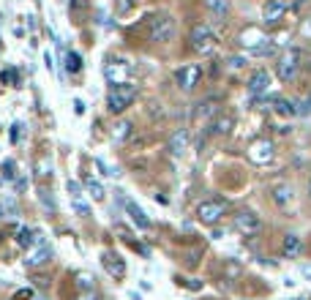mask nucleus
Wrapping results in <instances>:
<instances>
[{
	"instance_id": "nucleus-18",
	"label": "nucleus",
	"mask_w": 311,
	"mask_h": 300,
	"mask_svg": "<svg viewBox=\"0 0 311 300\" xmlns=\"http://www.w3.org/2000/svg\"><path fill=\"white\" fill-rule=\"evenodd\" d=\"M301 249H303V243H301V238H298V235H287L284 243H281V254H284V257H290V259L298 257Z\"/></svg>"
},
{
	"instance_id": "nucleus-24",
	"label": "nucleus",
	"mask_w": 311,
	"mask_h": 300,
	"mask_svg": "<svg viewBox=\"0 0 311 300\" xmlns=\"http://www.w3.org/2000/svg\"><path fill=\"white\" fill-rule=\"evenodd\" d=\"M205 8L210 11L213 16H227V11H229V0H205Z\"/></svg>"
},
{
	"instance_id": "nucleus-10",
	"label": "nucleus",
	"mask_w": 311,
	"mask_h": 300,
	"mask_svg": "<svg viewBox=\"0 0 311 300\" xmlns=\"http://www.w3.org/2000/svg\"><path fill=\"white\" fill-rule=\"evenodd\" d=\"M101 265H104V270H107L112 279H126V259H120L118 251L107 249L101 254Z\"/></svg>"
},
{
	"instance_id": "nucleus-8",
	"label": "nucleus",
	"mask_w": 311,
	"mask_h": 300,
	"mask_svg": "<svg viewBox=\"0 0 311 300\" xmlns=\"http://www.w3.org/2000/svg\"><path fill=\"white\" fill-rule=\"evenodd\" d=\"M276 158V148L270 140H254L249 145V161L257 166H268L270 161Z\"/></svg>"
},
{
	"instance_id": "nucleus-32",
	"label": "nucleus",
	"mask_w": 311,
	"mask_h": 300,
	"mask_svg": "<svg viewBox=\"0 0 311 300\" xmlns=\"http://www.w3.org/2000/svg\"><path fill=\"white\" fill-rule=\"evenodd\" d=\"M85 109H88V104H85L82 99H74V112H77V115H85Z\"/></svg>"
},
{
	"instance_id": "nucleus-37",
	"label": "nucleus",
	"mask_w": 311,
	"mask_h": 300,
	"mask_svg": "<svg viewBox=\"0 0 311 300\" xmlns=\"http://www.w3.org/2000/svg\"><path fill=\"white\" fill-rule=\"evenodd\" d=\"M79 300H99V298H96V292H85V295L79 298Z\"/></svg>"
},
{
	"instance_id": "nucleus-12",
	"label": "nucleus",
	"mask_w": 311,
	"mask_h": 300,
	"mask_svg": "<svg viewBox=\"0 0 311 300\" xmlns=\"http://www.w3.org/2000/svg\"><path fill=\"white\" fill-rule=\"evenodd\" d=\"M287 8H290L287 0H268L265 8H262V22H265V25H279V22L284 19Z\"/></svg>"
},
{
	"instance_id": "nucleus-40",
	"label": "nucleus",
	"mask_w": 311,
	"mask_h": 300,
	"mask_svg": "<svg viewBox=\"0 0 311 300\" xmlns=\"http://www.w3.org/2000/svg\"><path fill=\"white\" fill-rule=\"evenodd\" d=\"M0 218H3V205H0Z\"/></svg>"
},
{
	"instance_id": "nucleus-23",
	"label": "nucleus",
	"mask_w": 311,
	"mask_h": 300,
	"mask_svg": "<svg viewBox=\"0 0 311 300\" xmlns=\"http://www.w3.org/2000/svg\"><path fill=\"white\" fill-rule=\"evenodd\" d=\"M112 137H115V142H118V145H123V142L131 137V123H129V120H120V123H115Z\"/></svg>"
},
{
	"instance_id": "nucleus-19",
	"label": "nucleus",
	"mask_w": 311,
	"mask_h": 300,
	"mask_svg": "<svg viewBox=\"0 0 311 300\" xmlns=\"http://www.w3.org/2000/svg\"><path fill=\"white\" fill-rule=\"evenodd\" d=\"M36 240H38V249L33 251L30 265H44V262H49V259H52V246H49V243H44L41 238H36Z\"/></svg>"
},
{
	"instance_id": "nucleus-4",
	"label": "nucleus",
	"mask_w": 311,
	"mask_h": 300,
	"mask_svg": "<svg viewBox=\"0 0 311 300\" xmlns=\"http://www.w3.org/2000/svg\"><path fill=\"white\" fill-rule=\"evenodd\" d=\"M188 41H191V49H194V52H199V55H207V52L216 47V33H213L210 25L199 22V25L191 27V36H188Z\"/></svg>"
},
{
	"instance_id": "nucleus-2",
	"label": "nucleus",
	"mask_w": 311,
	"mask_h": 300,
	"mask_svg": "<svg viewBox=\"0 0 311 300\" xmlns=\"http://www.w3.org/2000/svg\"><path fill=\"white\" fill-rule=\"evenodd\" d=\"M175 19H172L169 14H156L151 19V25H148V38L156 44H164V41H172L175 38Z\"/></svg>"
},
{
	"instance_id": "nucleus-6",
	"label": "nucleus",
	"mask_w": 311,
	"mask_h": 300,
	"mask_svg": "<svg viewBox=\"0 0 311 300\" xmlns=\"http://www.w3.org/2000/svg\"><path fill=\"white\" fill-rule=\"evenodd\" d=\"M238 41H240V47L249 49L251 55H268V52H270V44H268L270 38L265 36L262 30H257V27H246V30L240 33Z\"/></svg>"
},
{
	"instance_id": "nucleus-3",
	"label": "nucleus",
	"mask_w": 311,
	"mask_h": 300,
	"mask_svg": "<svg viewBox=\"0 0 311 300\" xmlns=\"http://www.w3.org/2000/svg\"><path fill=\"white\" fill-rule=\"evenodd\" d=\"M131 71H134V66H131L129 57H109V60L104 63V79H107L109 85L129 82Z\"/></svg>"
},
{
	"instance_id": "nucleus-21",
	"label": "nucleus",
	"mask_w": 311,
	"mask_h": 300,
	"mask_svg": "<svg viewBox=\"0 0 311 300\" xmlns=\"http://www.w3.org/2000/svg\"><path fill=\"white\" fill-rule=\"evenodd\" d=\"M273 109H276L279 115H284V118L301 115V112H298V104H295V101H290V99H276V101H273Z\"/></svg>"
},
{
	"instance_id": "nucleus-39",
	"label": "nucleus",
	"mask_w": 311,
	"mask_h": 300,
	"mask_svg": "<svg viewBox=\"0 0 311 300\" xmlns=\"http://www.w3.org/2000/svg\"><path fill=\"white\" fill-rule=\"evenodd\" d=\"M309 197H311V180H309Z\"/></svg>"
},
{
	"instance_id": "nucleus-28",
	"label": "nucleus",
	"mask_w": 311,
	"mask_h": 300,
	"mask_svg": "<svg viewBox=\"0 0 311 300\" xmlns=\"http://www.w3.org/2000/svg\"><path fill=\"white\" fill-rule=\"evenodd\" d=\"M38 199L44 202V207H47V210H55V202H52V197H49L47 188H41V191H38Z\"/></svg>"
},
{
	"instance_id": "nucleus-5",
	"label": "nucleus",
	"mask_w": 311,
	"mask_h": 300,
	"mask_svg": "<svg viewBox=\"0 0 311 300\" xmlns=\"http://www.w3.org/2000/svg\"><path fill=\"white\" fill-rule=\"evenodd\" d=\"M298 68H301V49H295V47L287 49L279 57V63H276V74H279L281 82H292L298 77Z\"/></svg>"
},
{
	"instance_id": "nucleus-11",
	"label": "nucleus",
	"mask_w": 311,
	"mask_h": 300,
	"mask_svg": "<svg viewBox=\"0 0 311 300\" xmlns=\"http://www.w3.org/2000/svg\"><path fill=\"white\" fill-rule=\"evenodd\" d=\"M177 85H180V90H194L199 85V79H202V68L197 66V63H191V66H183L180 71L175 74Z\"/></svg>"
},
{
	"instance_id": "nucleus-13",
	"label": "nucleus",
	"mask_w": 311,
	"mask_h": 300,
	"mask_svg": "<svg viewBox=\"0 0 311 300\" xmlns=\"http://www.w3.org/2000/svg\"><path fill=\"white\" fill-rule=\"evenodd\" d=\"M268 88H270V74L265 71V68H257V71L251 74V79H249V93L251 96H262V93H268Z\"/></svg>"
},
{
	"instance_id": "nucleus-15",
	"label": "nucleus",
	"mask_w": 311,
	"mask_h": 300,
	"mask_svg": "<svg viewBox=\"0 0 311 300\" xmlns=\"http://www.w3.org/2000/svg\"><path fill=\"white\" fill-rule=\"evenodd\" d=\"M68 197H71V202H74V210H77L79 216H90V205L85 202V197H82V188H79V183H77V180H68Z\"/></svg>"
},
{
	"instance_id": "nucleus-17",
	"label": "nucleus",
	"mask_w": 311,
	"mask_h": 300,
	"mask_svg": "<svg viewBox=\"0 0 311 300\" xmlns=\"http://www.w3.org/2000/svg\"><path fill=\"white\" fill-rule=\"evenodd\" d=\"M273 202L279 207H287L292 202V186L290 183H279V186H273Z\"/></svg>"
},
{
	"instance_id": "nucleus-7",
	"label": "nucleus",
	"mask_w": 311,
	"mask_h": 300,
	"mask_svg": "<svg viewBox=\"0 0 311 300\" xmlns=\"http://www.w3.org/2000/svg\"><path fill=\"white\" fill-rule=\"evenodd\" d=\"M224 213H227V205H224L221 199H207V202H199L197 205V218L202 224H207V227L221 221Z\"/></svg>"
},
{
	"instance_id": "nucleus-16",
	"label": "nucleus",
	"mask_w": 311,
	"mask_h": 300,
	"mask_svg": "<svg viewBox=\"0 0 311 300\" xmlns=\"http://www.w3.org/2000/svg\"><path fill=\"white\" fill-rule=\"evenodd\" d=\"M188 150V131L186 129H177L175 134L169 137V153L172 155H183Z\"/></svg>"
},
{
	"instance_id": "nucleus-26",
	"label": "nucleus",
	"mask_w": 311,
	"mask_h": 300,
	"mask_svg": "<svg viewBox=\"0 0 311 300\" xmlns=\"http://www.w3.org/2000/svg\"><path fill=\"white\" fill-rule=\"evenodd\" d=\"M77 287L82 292H93V276H90V273H79L77 276Z\"/></svg>"
},
{
	"instance_id": "nucleus-29",
	"label": "nucleus",
	"mask_w": 311,
	"mask_h": 300,
	"mask_svg": "<svg viewBox=\"0 0 311 300\" xmlns=\"http://www.w3.org/2000/svg\"><path fill=\"white\" fill-rule=\"evenodd\" d=\"M30 243H33V232L22 227V229H19V246H30Z\"/></svg>"
},
{
	"instance_id": "nucleus-30",
	"label": "nucleus",
	"mask_w": 311,
	"mask_h": 300,
	"mask_svg": "<svg viewBox=\"0 0 311 300\" xmlns=\"http://www.w3.org/2000/svg\"><path fill=\"white\" fill-rule=\"evenodd\" d=\"M131 5H134V0H118V14H126V11H131Z\"/></svg>"
},
{
	"instance_id": "nucleus-25",
	"label": "nucleus",
	"mask_w": 311,
	"mask_h": 300,
	"mask_svg": "<svg viewBox=\"0 0 311 300\" xmlns=\"http://www.w3.org/2000/svg\"><path fill=\"white\" fill-rule=\"evenodd\" d=\"M66 68L71 74H79V71H82V57H79L77 52H68V55H66Z\"/></svg>"
},
{
	"instance_id": "nucleus-1",
	"label": "nucleus",
	"mask_w": 311,
	"mask_h": 300,
	"mask_svg": "<svg viewBox=\"0 0 311 300\" xmlns=\"http://www.w3.org/2000/svg\"><path fill=\"white\" fill-rule=\"evenodd\" d=\"M134 99H137V85H131V82L109 85V90H107V107L112 115H120L126 107H131Z\"/></svg>"
},
{
	"instance_id": "nucleus-33",
	"label": "nucleus",
	"mask_w": 311,
	"mask_h": 300,
	"mask_svg": "<svg viewBox=\"0 0 311 300\" xmlns=\"http://www.w3.org/2000/svg\"><path fill=\"white\" fill-rule=\"evenodd\" d=\"M240 66H243V57H229V68H240Z\"/></svg>"
},
{
	"instance_id": "nucleus-31",
	"label": "nucleus",
	"mask_w": 311,
	"mask_h": 300,
	"mask_svg": "<svg viewBox=\"0 0 311 300\" xmlns=\"http://www.w3.org/2000/svg\"><path fill=\"white\" fill-rule=\"evenodd\" d=\"M298 112H301V115H311V96H309L306 101L298 104Z\"/></svg>"
},
{
	"instance_id": "nucleus-22",
	"label": "nucleus",
	"mask_w": 311,
	"mask_h": 300,
	"mask_svg": "<svg viewBox=\"0 0 311 300\" xmlns=\"http://www.w3.org/2000/svg\"><path fill=\"white\" fill-rule=\"evenodd\" d=\"M85 191L90 194V199H93V202H104V199H107V191H104V186L99 180H90V177H88V180H85Z\"/></svg>"
},
{
	"instance_id": "nucleus-41",
	"label": "nucleus",
	"mask_w": 311,
	"mask_h": 300,
	"mask_svg": "<svg viewBox=\"0 0 311 300\" xmlns=\"http://www.w3.org/2000/svg\"><path fill=\"white\" fill-rule=\"evenodd\" d=\"M295 300H303V298H295Z\"/></svg>"
},
{
	"instance_id": "nucleus-20",
	"label": "nucleus",
	"mask_w": 311,
	"mask_h": 300,
	"mask_svg": "<svg viewBox=\"0 0 311 300\" xmlns=\"http://www.w3.org/2000/svg\"><path fill=\"white\" fill-rule=\"evenodd\" d=\"M232 126H235V120L229 118V115H221V118L213 120L210 131H213V134H218V137H224V134H229V131H232Z\"/></svg>"
},
{
	"instance_id": "nucleus-9",
	"label": "nucleus",
	"mask_w": 311,
	"mask_h": 300,
	"mask_svg": "<svg viewBox=\"0 0 311 300\" xmlns=\"http://www.w3.org/2000/svg\"><path fill=\"white\" fill-rule=\"evenodd\" d=\"M259 227H262V221H259V216L257 213H251V210H240V213H235V229H238L243 238H251V235H257L259 232Z\"/></svg>"
},
{
	"instance_id": "nucleus-14",
	"label": "nucleus",
	"mask_w": 311,
	"mask_h": 300,
	"mask_svg": "<svg viewBox=\"0 0 311 300\" xmlns=\"http://www.w3.org/2000/svg\"><path fill=\"white\" fill-rule=\"evenodd\" d=\"M123 207H126V213H129V218L137 224L140 229H151V218L145 216V210H142L140 205H137L134 199H123Z\"/></svg>"
},
{
	"instance_id": "nucleus-36",
	"label": "nucleus",
	"mask_w": 311,
	"mask_h": 300,
	"mask_svg": "<svg viewBox=\"0 0 311 300\" xmlns=\"http://www.w3.org/2000/svg\"><path fill=\"white\" fill-rule=\"evenodd\" d=\"M25 188H27V180H25V177H19V180H16V191H25Z\"/></svg>"
},
{
	"instance_id": "nucleus-35",
	"label": "nucleus",
	"mask_w": 311,
	"mask_h": 300,
	"mask_svg": "<svg viewBox=\"0 0 311 300\" xmlns=\"http://www.w3.org/2000/svg\"><path fill=\"white\" fill-rule=\"evenodd\" d=\"M301 276L311 281V265H301Z\"/></svg>"
},
{
	"instance_id": "nucleus-27",
	"label": "nucleus",
	"mask_w": 311,
	"mask_h": 300,
	"mask_svg": "<svg viewBox=\"0 0 311 300\" xmlns=\"http://www.w3.org/2000/svg\"><path fill=\"white\" fill-rule=\"evenodd\" d=\"M22 129H25L22 123H14V126H11V142H14V145H16V142H22V137H25V131H22Z\"/></svg>"
},
{
	"instance_id": "nucleus-34",
	"label": "nucleus",
	"mask_w": 311,
	"mask_h": 300,
	"mask_svg": "<svg viewBox=\"0 0 311 300\" xmlns=\"http://www.w3.org/2000/svg\"><path fill=\"white\" fill-rule=\"evenodd\" d=\"M0 79H3V82H14V79H16V82H19V77H16L14 71H5V74H3V77H0Z\"/></svg>"
},
{
	"instance_id": "nucleus-38",
	"label": "nucleus",
	"mask_w": 311,
	"mask_h": 300,
	"mask_svg": "<svg viewBox=\"0 0 311 300\" xmlns=\"http://www.w3.org/2000/svg\"><path fill=\"white\" fill-rule=\"evenodd\" d=\"M85 3H88V0H71V8H74V11H77V8H79V5H85Z\"/></svg>"
}]
</instances>
